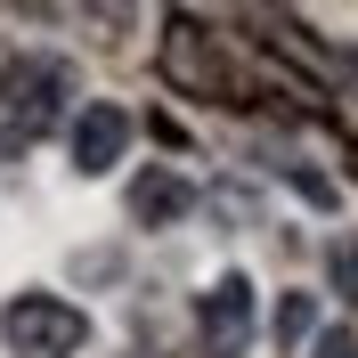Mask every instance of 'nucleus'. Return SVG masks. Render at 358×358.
<instances>
[{
	"mask_svg": "<svg viewBox=\"0 0 358 358\" xmlns=\"http://www.w3.org/2000/svg\"><path fill=\"white\" fill-rule=\"evenodd\" d=\"M0 342L17 358H73L90 342V317L57 293H17L8 310H0Z\"/></svg>",
	"mask_w": 358,
	"mask_h": 358,
	"instance_id": "obj_2",
	"label": "nucleus"
},
{
	"mask_svg": "<svg viewBox=\"0 0 358 358\" xmlns=\"http://www.w3.org/2000/svg\"><path fill=\"white\" fill-rule=\"evenodd\" d=\"M196 326H203V350H212V358H245V342H252V285L236 277V268L203 293Z\"/></svg>",
	"mask_w": 358,
	"mask_h": 358,
	"instance_id": "obj_3",
	"label": "nucleus"
},
{
	"mask_svg": "<svg viewBox=\"0 0 358 358\" xmlns=\"http://www.w3.org/2000/svg\"><path fill=\"white\" fill-rule=\"evenodd\" d=\"M187 203H196V187L179 171H138L131 179V220H147V228H171Z\"/></svg>",
	"mask_w": 358,
	"mask_h": 358,
	"instance_id": "obj_5",
	"label": "nucleus"
},
{
	"mask_svg": "<svg viewBox=\"0 0 358 358\" xmlns=\"http://www.w3.org/2000/svg\"><path fill=\"white\" fill-rule=\"evenodd\" d=\"M66 90H73L66 57H17V66L0 73V147H33L66 114Z\"/></svg>",
	"mask_w": 358,
	"mask_h": 358,
	"instance_id": "obj_1",
	"label": "nucleus"
},
{
	"mask_svg": "<svg viewBox=\"0 0 358 358\" xmlns=\"http://www.w3.org/2000/svg\"><path fill=\"white\" fill-rule=\"evenodd\" d=\"M268 334H277V342H301V334H310V293H285L277 317H268Z\"/></svg>",
	"mask_w": 358,
	"mask_h": 358,
	"instance_id": "obj_6",
	"label": "nucleus"
},
{
	"mask_svg": "<svg viewBox=\"0 0 358 358\" xmlns=\"http://www.w3.org/2000/svg\"><path fill=\"white\" fill-rule=\"evenodd\" d=\"M317 358H358V342H350V334H326V342H317Z\"/></svg>",
	"mask_w": 358,
	"mask_h": 358,
	"instance_id": "obj_8",
	"label": "nucleus"
},
{
	"mask_svg": "<svg viewBox=\"0 0 358 358\" xmlns=\"http://www.w3.org/2000/svg\"><path fill=\"white\" fill-rule=\"evenodd\" d=\"M326 268H334L342 293H358V245H334V252H326Z\"/></svg>",
	"mask_w": 358,
	"mask_h": 358,
	"instance_id": "obj_7",
	"label": "nucleus"
},
{
	"mask_svg": "<svg viewBox=\"0 0 358 358\" xmlns=\"http://www.w3.org/2000/svg\"><path fill=\"white\" fill-rule=\"evenodd\" d=\"M66 147H73V171H82V179H106L114 163H122V147H131V114L98 98V106L73 114V138H66Z\"/></svg>",
	"mask_w": 358,
	"mask_h": 358,
	"instance_id": "obj_4",
	"label": "nucleus"
}]
</instances>
